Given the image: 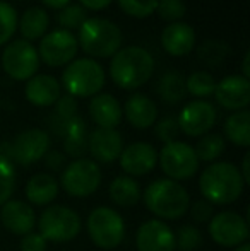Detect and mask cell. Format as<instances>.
<instances>
[{"mask_svg": "<svg viewBox=\"0 0 250 251\" xmlns=\"http://www.w3.org/2000/svg\"><path fill=\"white\" fill-rule=\"evenodd\" d=\"M118 5L127 16L144 19L156 10L158 0H118Z\"/></svg>", "mask_w": 250, "mask_h": 251, "instance_id": "37", "label": "cell"}, {"mask_svg": "<svg viewBox=\"0 0 250 251\" xmlns=\"http://www.w3.org/2000/svg\"><path fill=\"white\" fill-rule=\"evenodd\" d=\"M87 234L91 241L101 250H113L125 238L124 217L111 207H96L87 215Z\"/></svg>", "mask_w": 250, "mask_h": 251, "instance_id": "7", "label": "cell"}, {"mask_svg": "<svg viewBox=\"0 0 250 251\" xmlns=\"http://www.w3.org/2000/svg\"><path fill=\"white\" fill-rule=\"evenodd\" d=\"M189 214L192 217V221H195L197 224H206L211 221V217L214 215V205H211L207 200H195L194 203L189 205Z\"/></svg>", "mask_w": 250, "mask_h": 251, "instance_id": "41", "label": "cell"}, {"mask_svg": "<svg viewBox=\"0 0 250 251\" xmlns=\"http://www.w3.org/2000/svg\"><path fill=\"white\" fill-rule=\"evenodd\" d=\"M36 226L47 243H69L79 236L83 222L79 214L67 205H50L41 212Z\"/></svg>", "mask_w": 250, "mask_h": 251, "instance_id": "6", "label": "cell"}, {"mask_svg": "<svg viewBox=\"0 0 250 251\" xmlns=\"http://www.w3.org/2000/svg\"><path fill=\"white\" fill-rule=\"evenodd\" d=\"M16 179L17 176L14 162L0 155V207L7 200L12 199L14 190H16Z\"/></svg>", "mask_w": 250, "mask_h": 251, "instance_id": "33", "label": "cell"}, {"mask_svg": "<svg viewBox=\"0 0 250 251\" xmlns=\"http://www.w3.org/2000/svg\"><path fill=\"white\" fill-rule=\"evenodd\" d=\"M26 199L31 205L45 207L52 203L58 195V181L50 173H36L28 179L24 186Z\"/></svg>", "mask_w": 250, "mask_h": 251, "instance_id": "24", "label": "cell"}, {"mask_svg": "<svg viewBox=\"0 0 250 251\" xmlns=\"http://www.w3.org/2000/svg\"><path fill=\"white\" fill-rule=\"evenodd\" d=\"M79 5L84 7L86 10H101L107 9L111 3V0H79Z\"/></svg>", "mask_w": 250, "mask_h": 251, "instance_id": "44", "label": "cell"}, {"mask_svg": "<svg viewBox=\"0 0 250 251\" xmlns=\"http://www.w3.org/2000/svg\"><path fill=\"white\" fill-rule=\"evenodd\" d=\"M224 135L238 147L250 146V113L247 109L235 111L224 122Z\"/></svg>", "mask_w": 250, "mask_h": 251, "instance_id": "28", "label": "cell"}, {"mask_svg": "<svg viewBox=\"0 0 250 251\" xmlns=\"http://www.w3.org/2000/svg\"><path fill=\"white\" fill-rule=\"evenodd\" d=\"M10 147H12V161L21 166H31L41 161L50 151V137L41 128H28L14 139Z\"/></svg>", "mask_w": 250, "mask_h": 251, "instance_id": "14", "label": "cell"}, {"mask_svg": "<svg viewBox=\"0 0 250 251\" xmlns=\"http://www.w3.org/2000/svg\"><path fill=\"white\" fill-rule=\"evenodd\" d=\"M235 251H250V245H249V243H244V245L237 246Z\"/></svg>", "mask_w": 250, "mask_h": 251, "instance_id": "48", "label": "cell"}, {"mask_svg": "<svg viewBox=\"0 0 250 251\" xmlns=\"http://www.w3.org/2000/svg\"><path fill=\"white\" fill-rule=\"evenodd\" d=\"M77 38L70 31L55 29L41 38L38 56L43 60L48 67H62L69 65L77 55Z\"/></svg>", "mask_w": 250, "mask_h": 251, "instance_id": "12", "label": "cell"}, {"mask_svg": "<svg viewBox=\"0 0 250 251\" xmlns=\"http://www.w3.org/2000/svg\"><path fill=\"white\" fill-rule=\"evenodd\" d=\"M214 77L209 72H204V70H197L192 72L185 79V91L187 94H192L195 98H207L211 94H214Z\"/></svg>", "mask_w": 250, "mask_h": 251, "instance_id": "31", "label": "cell"}, {"mask_svg": "<svg viewBox=\"0 0 250 251\" xmlns=\"http://www.w3.org/2000/svg\"><path fill=\"white\" fill-rule=\"evenodd\" d=\"M63 151L74 159H81L87 151V125L79 115L67 120L62 126Z\"/></svg>", "mask_w": 250, "mask_h": 251, "instance_id": "25", "label": "cell"}, {"mask_svg": "<svg viewBox=\"0 0 250 251\" xmlns=\"http://www.w3.org/2000/svg\"><path fill=\"white\" fill-rule=\"evenodd\" d=\"M41 2H43L47 7H50V9H57V10H60V9H63V7L69 5L70 0H41Z\"/></svg>", "mask_w": 250, "mask_h": 251, "instance_id": "46", "label": "cell"}, {"mask_svg": "<svg viewBox=\"0 0 250 251\" xmlns=\"http://www.w3.org/2000/svg\"><path fill=\"white\" fill-rule=\"evenodd\" d=\"M2 67L10 79L29 80L33 75H36L38 67H40L38 50L31 41H10L2 53Z\"/></svg>", "mask_w": 250, "mask_h": 251, "instance_id": "10", "label": "cell"}, {"mask_svg": "<svg viewBox=\"0 0 250 251\" xmlns=\"http://www.w3.org/2000/svg\"><path fill=\"white\" fill-rule=\"evenodd\" d=\"M244 178L235 164L226 161L211 162L199 176V190L211 205H231L242 197Z\"/></svg>", "mask_w": 250, "mask_h": 251, "instance_id": "1", "label": "cell"}, {"mask_svg": "<svg viewBox=\"0 0 250 251\" xmlns=\"http://www.w3.org/2000/svg\"><path fill=\"white\" fill-rule=\"evenodd\" d=\"M146 208L160 221H178L189 210L190 195L182 183L168 178L154 179L142 193Z\"/></svg>", "mask_w": 250, "mask_h": 251, "instance_id": "2", "label": "cell"}, {"mask_svg": "<svg viewBox=\"0 0 250 251\" xmlns=\"http://www.w3.org/2000/svg\"><path fill=\"white\" fill-rule=\"evenodd\" d=\"M242 175V178H244V183L245 185H249L250 183V154L244 155V161H242V169H238Z\"/></svg>", "mask_w": 250, "mask_h": 251, "instance_id": "45", "label": "cell"}, {"mask_svg": "<svg viewBox=\"0 0 250 251\" xmlns=\"http://www.w3.org/2000/svg\"><path fill=\"white\" fill-rule=\"evenodd\" d=\"M249 58H250V53L247 51V53H245V56H244V62H242V69H244V77H245V79H249V77H250Z\"/></svg>", "mask_w": 250, "mask_h": 251, "instance_id": "47", "label": "cell"}, {"mask_svg": "<svg viewBox=\"0 0 250 251\" xmlns=\"http://www.w3.org/2000/svg\"><path fill=\"white\" fill-rule=\"evenodd\" d=\"M87 151L94 162L110 164L120 157L124 139L117 128H96L87 137Z\"/></svg>", "mask_w": 250, "mask_h": 251, "instance_id": "18", "label": "cell"}, {"mask_svg": "<svg viewBox=\"0 0 250 251\" xmlns=\"http://www.w3.org/2000/svg\"><path fill=\"white\" fill-rule=\"evenodd\" d=\"M43 159H45V164H47L48 169H52V171H62L67 166L65 154H62V152H58V151H48Z\"/></svg>", "mask_w": 250, "mask_h": 251, "instance_id": "43", "label": "cell"}, {"mask_svg": "<svg viewBox=\"0 0 250 251\" xmlns=\"http://www.w3.org/2000/svg\"><path fill=\"white\" fill-rule=\"evenodd\" d=\"M137 251H175V232L167 222L151 219L139 226L136 232Z\"/></svg>", "mask_w": 250, "mask_h": 251, "instance_id": "15", "label": "cell"}, {"mask_svg": "<svg viewBox=\"0 0 250 251\" xmlns=\"http://www.w3.org/2000/svg\"><path fill=\"white\" fill-rule=\"evenodd\" d=\"M158 16L168 23H178L185 16V3L184 0H158L156 10Z\"/></svg>", "mask_w": 250, "mask_h": 251, "instance_id": "39", "label": "cell"}, {"mask_svg": "<svg viewBox=\"0 0 250 251\" xmlns=\"http://www.w3.org/2000/svg\"><path fill=\"white\" fill-rule=\"evenodd\" d=\"M124 115L127 116V122L137 130H146L153 126L158 120V108L151 98L146 94H132L125 101Z\"/></svg>", "mask_w": 250, "mask_h": 251, "instance_id": "23", "label": "cell"}, {"mask_svg": "<svg viewBox=\"0 0 250 251\" xmlns=\"http://www.w3.org/2000/svg\"><path fill=\"white\" fill-rule=\"evenodd\" d=\"M118 161L125 176H144L153 171L158 164V151L149 142H132L124 147Z\"/></svg>", "mask_w": 250, "mask_h": 251, "instance_id": "16", "label": "cell"}, {"mask_svg": "<svg viewBox=\"0 0 250 251\" xmlns=\"http://www.w3.org/2000/svg\"><path fill=\"white\" fill-rule=\"evenodd\" d=\"M17 24H19L23 40L34 41L45 36L48 26H50V17H48L47 10L41 7H31V9L24 10Z\"/></svg>", "mask_w": 250, "mask_h": 251, "instance_id": "27", "label": "cell"}, {"mask_svg": "<svg viewBox=\"0 0 250 251\" xmlns=\"http://www.w3.org/2000/svg\"><path fill=\"white\" fill-rule=\"evenodd\" d=\"M24 94L31 104L38 108H47L58 101V98L62 96V87L54 75L41 74V75H33L28 80Z\"/></svg>", "mask_w": 250, "mask_h": 251, "instance_id": "20", "label": "cell"}, {"mask_svg": "<svg viewBox=\"0 0 250 251\" xmlns=\"http://www.w3.org/2000/svg\"><path fill=\"white\" fill-rule=\"evenodd\" d=\"M154 58L140 47L120 48L110 63V75L122 89H137L153 77Z\"/></svg>", "mask_w": 250, "mask_h": 251, "instance_id": "3", "label": "cell"}, {"mask_svg": "<svg viewBox=\"0 0 250 251\" xmlns=\"http://www.w3.org/2000/svg\"><path fill=\"white\" fill-rule=\"evenodd\" d=\"M207 224L211 239L223 248H237L249 239V221L233 210L218 212Z\"/></svg>", "mask_w": 250, "mask_h": 251, "instance_id": "11", "label": "cell"}, {"mask_svg": "<svg viewBox=\"0 0 250 251\" xmlns=\"http://www.w3.org/2000/svg\"><path fill=\"white\" fill-rule=\"evenodd\" d=\"M158 162L167 178L173 181L190 179L199 171V159L195 151L190 144L182 140L165 144L163 149L158 152Z\"/></svg>", "mask_w": 250, "mask_h": 251, "instance_id": "9", "label": "cell"}, {"mask_svg": "<svg viewBox=\"0 0 250 251\" xmlns=\"http://www.w3.org/2000/svg\"><path fill=\"white\" fill-rule=\"evenodd\" d=\"M62 84L69 96L93 98L105 86V70L96 60H72L62 72Z\"/></svg>", "mask_w": 250, "mask_h": 251, "instance_id": "5", "label": "cell"}, {"mask_svg": "<svg viewBox=\"0 0 250 251\" xmlns=\"http://www.w3.org/2000/svg\"><path fill=\"white\" fill-rule=\"evenodd\" d=\"M17 31V12L9 2L0 0V47L9 43Z\"/></svg>", "mask_w": 250, "mask_h": 251, "instance_id": "35", "label": "cell"}, {"mask_svg": "<svg viewBox=\"0 0 250 251\" xmlns=\"http://www.w3.org/2000/svg\"><path fill=\"white\" fill-rule=\"evenodd\" d=\"M89 116L98 128H117L124 118V111L115 96L108 93H98L89 102Z\"/></svg>", "mask_w": 250, "mask_h": 251, "instance_id": "22", "label": "cell"}, {"mask_svg": "<svg viewBox=\"0 0 250 251\" xmlns=\"http://www.w3.org/2000/svg\"><path fill=\"white\" fill-rule=\"evenodd\" d=\"M218 118L216 108L207 101H190L177 116L180 132L187 137H204L209 133Z\"/></svg>", "mask_w": 250, "mask_h": 251, "instance_id": "13", "label": "cell"}, {"mask_svg": "<svg viewBox=\"0 0 250 251\" xmlns=\"http://www.w3.org/2000/svg\"><path fill=\"white\" fill-rule=\"evenodd\" d=\"M224 149H226V142L218 133H206L204 137H200L197 146L194 147L199 162H216V159L223 154Z\"/></svg>", "mask_w": 250, "mask_h": 251, "instance_id": "30", "label": "cell"}, {"mask_svg": "<svg viewBox=\"0 0 250 251\" xmlns=\"http://www.w3.org/2000/svg\"><path fill=\"white\" fill-rule=\"evenodd\" d=\"M214 96L220 106L231 111H242L250 102V82L244 75H226L214 87Z\"/></svg>", "mask_w": 250, "mask_h": 251, "instance_id": "17", "label": "cell"}, {"mask_svg": "<svg viewBox=\"0 0 250 251\" xmlns=\"http://www.w3.org/2000/svg\"><path fill=\"white\" fill-rule=\"evenodd\" d=\"M108 195L110 200L113 201V205L122 208H130L136 207L142 199V192H140L139 183L130 176H117L113 181L108 186Z\"/></svg>", "mask_w": 250, "mask_h": 251, "instance_id": "26", "label": "cell"}, {"mask_svg": "<svg viewBox=\"0 0 250 251\" xmlns=\"http://www.w3.org/2000/svg\"><path fill=\"white\" fill-rule=\"evenodd\" d=\"M161 47L171 56H187L195 47V31L182 21L168 24L161 33Z\"/></svg>", "mask_w": 250, "mask_h": 251, "instance_id": "21", "label": "cell"}, {"mask_svg": "<svg viewBox=\"0 0 250 251\" xmlns=\"http://www.w3.org/2000/svg\"><path fill=\"white\" fill-rule=\"evenodd\" d=\"M87 19L86 9L81 7L79 3H69L67 7L60 9V12L57 14V21L62 26V29L65 31H79V27L84 24V21Z\"/></svg>", "mask_w": 250, "mask_h": 251, "instance_id": "34", "label": "cell"}, {"mask_svg": "<svg viewBox=\"0 0 250 251\" xmlns=\"http://www.w3.org/2000/svg\"><path fill=\"white\" fill-rule=\"evenodd\" d=\"M77 43L89 56L108 58L122 47V31L115 23L103 17H89L79 27Z\"/></svg>", "mask_w": 250, "mask_h": 251, "instance_id": "4", "label": "cell"}, {"mask_svg": "<svg viewBox=\"0 0 250 251\" xmlns=\"http://www.w3.org/2000/svg\"><path fill=\"white\" fill-rule=\"evenodd\" d=\"M228 51H230V48H228L226 43L218 41V40H209L200 45L197 53H199V58L202 60L204 63H207V65H211V67H216L226 58Z\"/></svg>", "mask_w": 250, "mask_h": 251, "instance_id": "36", "label": "cell"}, {"mask_svg": "<svg viewBox=\"0 0 250 251\" xmlns=\"http://www.w3.org/2000/svg\"><path fill=\"white\" fill-rule=\"evenodd\" d=\"M175 245H177V250L180 251H197L202 248L204 236L195 226L184 224L175 232Z\"/></svg>", "mask_w": 250, "mask_h": 251, "instance_id": "32", "label": "cell"}, {"mask_svg": "<svg viewBox=\"0 0 250 251\" xmlns=\"http://www.w3.org/2000/svg\"><path fill=\"white\" fill-rule=\"evenodd\" d=\"M47 245L45 238L40 232H28V234L21 236L19 248L21 251H47Z\"/></svg>", "mask_w": 250, "mask_h": 251, "instance_id": "42", "label": "cell"}, {"mask_svg": "<svg viewBox=\"0 0 250 251\" xmlns=\"http://www.w3.org/2000/svg\"><path fill=\"white\" fill-rule=\"evenodd\" d=\"M0 221L10 234L16 236L33 232L36 227V214L33 207L23 200H7L0 208Z\"/></svg>", "mask_w": 250, "mask_h": 251, "instance_id": "19", "label": "cell"}, {"mask_svg": "<svg viewBox=\"0 0 250 251\" xmlns=\"http://www.w3.org/2000/svg\"><path fill=\"white\" fill-rule=\"evenodd\" d=\"M178 133H180V126H178L177 116L168 115V116H165V118H161L160 122L154 123V135L163 144L175 142Z\"/></svg>", "mask_w": 250, "mask_h": 251, "instance_id": "38", "label": "cell"}, {"mask_svg": "<svg viewBox=\"0 0 250 251\" xmlns=\"http://www.w3.org/2000/svg\"><path fill=\"white\" fill-rule=\"evenodd\" d=\"M54 115H55V118L58 120V126L55 130H57V133H62L63 123L77 115V101H76V98L69 96V94H67V96L58 98V101L55 102V113H54Z\"/></svg>", "mask_w": 250, "mask_h": 251, "instance_id": "40", "label": "cell"}, {"mask_svg": "<svg viewBox=\"0 0 250 251\" xmlns=\"http://www.w3.org/2000/svg\"><path fill=\"white\" fill-rule=\"evenodd\" d=\"M60 185L67 195L74 199H86L98 192L101 185V169L93 159L81 157L62 169Z\"/></svg>", "mask_w": 250, "mask_h": 251, "instance_id": "8", "label": "cell"}, {"mask_svg": "<svg viewBox=\"0 0 250 251\" xmlns=\"http://www.w3.org/2000/svg\"><path fill=\"white\" fill-rule=\"evenodd\" d=\"M158 94L161 100L170 104H177L185 98L187 91H185V77L177 70H170V72L163 74L158 82Z\"/></svg>", "mask_w": 250, "mask_h": 251, "instance_id": "29", "label": "cell"}]
</instances>
